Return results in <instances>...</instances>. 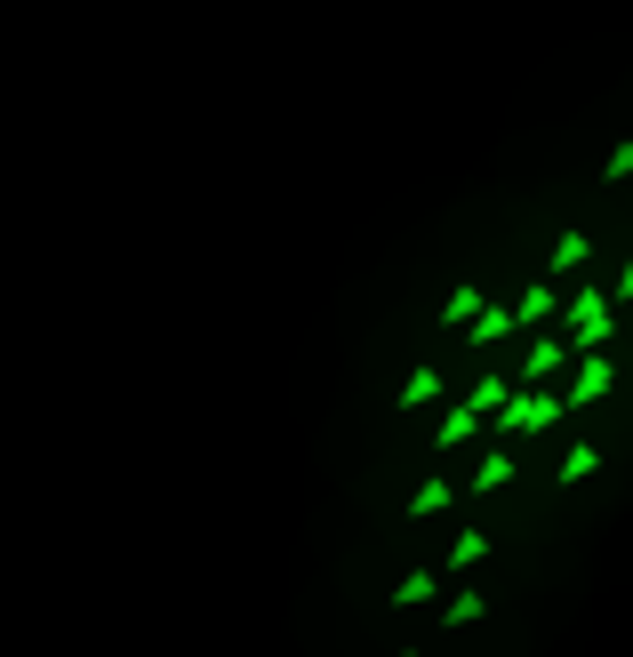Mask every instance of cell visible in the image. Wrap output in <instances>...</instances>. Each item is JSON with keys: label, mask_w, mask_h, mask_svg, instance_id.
<instances>
[{"label": "cell", "mask_w": 633, "mask_h": 657, "mask_svg": "<svg viewBox=\"0 0 633 657\" xmlns=\"http://www.w3.org/2000/svg\"><path fill=\"white\" fill-rule=\"evenodd\" d=\"M481 305H489V297H481L474 281H457L449 305H442V329H449V337H457V329H474V321H481Z\"/></svg>", "instance_id": "5"}, {"label": "cell", "mask_w": 633, "mask_h": 657, "mask_svg": "<svg viewBox=\"0 0 633 657\" xmlns=\"http://www.w3.org/2000/svg\"><path fill=\"white\" fill-rule=\"evenodd\" d=\"M417 602H433V569H409L402 585H393V609H417Z\"/></svg>", "instance_id": "16"}, {"label": "cell", "mask_w": 633, "mask_h": 657, "mask_svg": "<svg viewBox=\"0 0 633 657\" xmlns=\"http://www.w3.org/2000/svg\"><path fill=\"white\" fill-rule=\"evenodd\" d=\"M578 353V345H561V337H538V345H529V361H521V386H538V377H553L561 361H570Z\"/></svg>", "instance_id": "7"}, {"label": "cell", "mask_w": 633, "mask_h": 657, "mask_svg": "<svg viewBox=\"0 0 633 657\" xmlns=\"http://www.w3.org/2000/svg\"><path fill=\"white\" fill-rule=\"evenodd\" d=\"M602 177H633V145H618V153H610V168H602Z\"/></svg>", "instance_id": "18"}, {"label": "cell", "mask_w": 633, "mask_h": 657, "mask_svg": "<svg viewBox=\"0 0 633 657\" xmlns=\"http://www.w3.org/2000/svg\"><path fill=\"white\" fill-rule=\"evenodd\" d=\"M481 433H489V418H481V409H465V401H457L449 418L433 425V449H457V441H481Z\"/></svg>", "instance_id": "4"}, {"label": "cell", "mask_w": 633, "mask_h": 657, "mask_svg": "<svg viewBox=\"0 0 633 657\" xmlns=\"http://www.w3.org/2000/svg\"><path fill=\"white\" fill-rule=\"evenodd\" d=\"M506 393H513V386H506V377H481V386H474V393H465V409H481V418H497V409H506Z\"/></svg>", "instance_id": "14"}, {"label": "cell", "mask_w": 633, "mask_h": 657, "mask_svg": "<svg viewBox=\"0 0 633 657\" xmlns=\"http://www.w3.org/2000/svg\"><path fill=\"white\" fill-rule=\"evenodd\" d=\"M561 409H570V401H561V393H546V386H513V393H506V409H497V418H489V433H497V441L546 433V425L561 418Z\"/></svg>", "instance_id": "1"}, {"label": "cell", "mask_w": 633, "mask_h": 657, "mask_svg": "<svg viewBox=\"0 0 633 657\" xmlns=\"http://www.w3.org/2000/svg\"><path fill=\"white\" fill-rule=\"evenodd\" d=\"M593 465H602V449H593V441H578L570 458H561V490H578V481H585Z\"/></svg>", "instance_id": "13"}, {"label": "cell", "mask_w": 633, "mask_h": 657, "mask_svg": "<svg viewBox=\"0 0 633 657\" xmlns=\"http://www.w3.org/2000/svg\"><path fill=\"white\" fill-rule=\"evenodd\" d=\"M489 617V602L481 594H449V609H442V634H457V626H481Z\"/></svg>", "instance_id": "10"}, {"label": "cell", "mask_w": 633, "mask_h": 657, "mask_svg": "<svg viewBox=\"0 0 633 657\" xmlns=\"http://www.w3.org/2000/svg\"><path fill=\"white\" fill-rule=\"evenodd\" d=\"M442 505H457V490H449V481H442V473H433V481H425V490L409 497V522H425V513H442Z\"/></svg>", "instance_id": "11"}, {"label": "cell", "mask_w": 633, "mask_h": 657, "mask_svg": "<svg viewBox=\"0 0 633 657\" xmlns=\"http://www.w3.org/2000/svg\"><path fill=\"white\" fill-rule=\"evenodd\" d=\"M610 386H618V361L610 353H578V377L561 386V401L585 409V401H610Z\"/></svg>", "instance_id": "3"}, {"label": "cell", "mask_w": 633, "mask_h": 657, "mask_svg": "<svg viewBox=\"0 0 633 657\" xmlns=\"http://www.w3.org/2000/svg\"><path fill=\"white\" fill-rule=\"evenodd\" d=\"M513 329H521V305H481V321L465 329V337H474V345H506Z\"/></svg>", "instance_id": "6"}, {"label": "cell", "mask_w": 633, "mask_h": 657, "mask_svg": "<svg viewBox=\"0 0 633 657\" xmlns=\"http://www.w3.org/2000/svg\"><path fill=\"white\" fill-rule=\"evenodd\" d=\"M425 401H442V369H409L402 393H393V409H425Z\"/></svg>", "instance_id": "8"}, {"label": "cell", "mask_w": 633, "mask_h": 657, "mask_svg": "<svg viewBox=\"0 0 633 657\" xmlns=\"http://www.w3.org/2000/svg\"><path fill=\"white\" fill-rule=\"evenodd\" d=\"M474 562H489V537H481V530H457V545H449L442 569H474Z\"/></svg>", "instance_id": "12"}, {"label": "cell", "mask_w": 633, "mask_h": 657, "mask_svg": "<svg viewBox=\"0 0 633 657\" xmlns=\"http://www.w3.org/2000/svg\"><path fill=\"white\" fill-rule=\"evenodd\" d=\"M618 305H633V257H625V273H618V289H610Z\"/></svg>", "instance_id": "19"}, {"label": "cell", "mask_w": 633, "mask_h": 657, "mask_svg": "<svg viewBox=\"0 0 633 657\" xmlns=\"http://www.w3.org/2000/svg\"><path fill=\"white\" fill-rule=\"evenodd\" d=\"M506 481H513V449H489V458L474 465V490L489 497V490H506Z\"/></svg>", "instance_id": "9"}, {"label": "cell", "mask_w": 633, "mask_h": 657, "mask_svg": "<svg viewBox=\"0 0 633 657\" xmlns=\"http://www.w3.org/2000/svg\"><path fill=\"white\" fill-rule=\"evenodd\" d=\"M561 314H570V345H578V353H602V345L618 337V297H602V289H578Z\"/></svg>", "instance_id": "2"}, {"label": "cell", "mask_w": 633, "mask_h": 657, "mask_svg": "<svg viewBox=\"0 0 633 657\" xmlns=\"http://www.w3.org/2000/svg\"><path fill=\"white\" fill-rule=\"evenodd\" d=\"M585 257H593V240H585V233H561V240H553V273H578Z\"/></svg>", "instance_id": "15"}, {"label": "cell", "mask_w": 633, "mask_h": 657, "mask_svg": "<svg viewBox=\"0 0 633 657\" xmlns=\"http://www.w3.org/2000/svg\"><path fill=\"white\" fill-rule=\"evenodd\" d=\"M402 657H417V649H402Z\"/></svg>", "instance_id": "20"}, {"label": "cell", "mask_w": 633, "mask_h": 657, "mask_svg": "<svg viewBox=\"0 0 633 657\" xmlns=\"http://www.w3.org/2000/svg\"><path fill=\"white\" fill-rule=\"evenodd\" d=\"M546 314H561L553 289H546V281H529V289H521V329H529V321H546Z\"/></svg>", "instance_id": "17"}]
</instances>
